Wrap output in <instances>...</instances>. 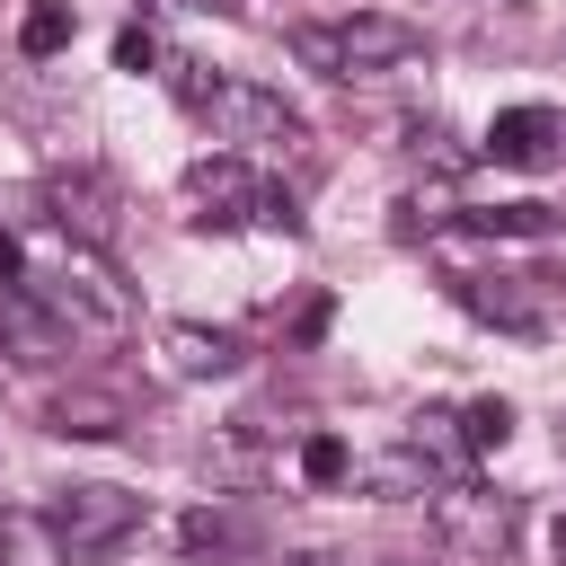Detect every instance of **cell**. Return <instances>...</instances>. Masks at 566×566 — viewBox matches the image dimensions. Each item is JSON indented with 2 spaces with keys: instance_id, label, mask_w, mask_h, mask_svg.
Listing matches in <instances>:
<instances>
[{
  "instance_id": "26",
  "label": "cell",
  "mask_w": 566,
  "mask_h": 566,
  "mask_svg": "<svg viewBox=\"0 0 566 566\" xmlns=\"http://www.w3.org/2000/svg\"><path fill=\"white\" fill-rule=\"evenodd\" d=\"M513 9H522V0H513Z\"/></svg>"
},
{
  "instance_id": "21",
  "label": "cell",
  "mask_w": 566,
  "mask_h": 566,
  "mask_svg": "<svg viewBox=\"0 0 566 566\" xmlns=\"http://www.w3.org/2000/svg\"><path fill=\"white\" fill-rule=\"evenodd\" d=\"M150 62H159L150 27H124V35H115V71H150Z\"/></svg>"
},
{
  "instance_id": "16",
  "label": "cell",
  "mask_w": 566,
  "mask_h": 566,
  "mask_svg": "<svg viewBox=\"0 0 566 566\" xmlns=\"http://www.w3.org/2000/svg\"><path fill=\"white\" fill-rule=\"evenodd\" d=\"M71 35H80V18H71L62 0H35V9L18 18V53H27V62H53Z\"/></svg>"
},
{
  "instance_id": "3",
  "label": "cell",
  "mask_w": 566,
  "mask_h": 566,
  "mask_svg": "<svg viewBox=\"0 0 566 566\" xmlns=\"http://www.w3.org/2000/svg\"><path fill=\"white\" fill-rule=\"evenodd\" d=\"M44 310L71 327V336H133V283L97 256V248H62V265L35 283Z\"/></svg>"
},
{
  "instance_id": "5",
  "label": "cell",
  "mask_w": 566,
  "mask_h": 566,
  "mask_svg": "<svg viewBox=\"0 0 566 566\" xmlns=\"http://www.w3.org/2000/svg\"><path fill=\"white\" fill-rule=\"evenodd\" d=\"M0 354L27 363V371H53V363L71 354V327H62V318L44 310V292L27 283L18 239H0Z\"/></svg>"
},
{
  "instance_id": "1",
  "label": "cell",
  "mask_w": 566,
  "mask_h": 566,
  "mask_svg": "<svg viewBox=\"0 0 566 566\" xmlns=\"http://www.w3.org/2000/svg\"><path fill=\"white\" fill-rule=\"evenodd\" d=\"M292 53L327 80H363V71H398L424 53V27L416 18H389V9H354L336 27H292Z\"/></svg>"
},
{
  "instance_id": "12",
  "label": "cell",
  "mask_w": 566,
  "mask_h": 566,
  "mask_svg": "<svg viewBox=\"0 0 566 566\" xmlns=\"http://www.w3.org/2000/svg\"><path fill=\"white\" fill-rule=\"evenodd\" d=\"M0 566H71L53 513H35V504H0Z\"/></svg>"
},
{
  "instance_id": "7",
  "label": "cell",
  "mask_w": 566,
  "mask_h": 566,
  "mask_svg": "<svg viewBox=\"0 0 566 566\" xmlns=\"http://www.w3.org/2000/svg\"><path fill=\"white\" fill-rule=\"evenodd\" d=\"M44 513H53L62 548H115V539H133V531H142V495H133V486H106V478L62 486Z\"/></svg>"
},
{
  "instance_id": "19",
  "label": "cell",
  "mask_w": 566,
  "mask_h": 566,
  "mask_svg": "<svg viewBox=\"0 0 566 566\" xmlns=\"http://www.w3.org/2000/svg\"><path fill=\"white\" fill-rule=\"evenodd\" d=\"M301 478H310V486H336V478H354V451H345L336 433H310V442H301Z\"/></svg>"
},
{
  "instance_id": "11",
  "label": "cell",
  "mask_w": 566,
  "mask_h": 566,
  "mask_svg": "<svg viewBox=\"0 0 566 566\" xmlns=\"http://www.w3.org/2000/svg\"><path fill=\"white\" fill-rule=\"evenodd\" d=\"M159 354H168V371H177V380H221V371H239V336L195 327V318L159 327Z\"/></svg>"
},
{
  "instance_id": "25",
  "label": "cell",
  "mask_w": 566,
  "mask_h": 566,
  "mask_svg": "<svg viewBox=\"0 0 566 566\" xmlns=\"http://www.w3.org/2000/svg\"><path fill=\"white\" fill-rule=\"evenodd\" d=\"M557 159H566V115H557Z\"/></svg>"
},
{
  "instance_id": "13",
  "label": "cell",
  "mask_w": 566,
  "mask_h": 566,
  "mask_svg": "<svg viewBox=\"0 0 566 566\" xmlns=\"http://www.w3.org/2000/svg\"><path fill=\"white\" fill-rule=\"evenodd\" d=\"M44 424L71 433V442H115V433H124V398H106V389H62V398L44 407Z\"/></svg>"
},
{
  "instance_id": "23",
  "label": "cell",
  "mask_w": 566,
  "mask_h": 566,
  "mask_svg": "<svg viewBox=\"0 0 566 566\" xmlns=\"http://www.w3.org/2000/svg\"><path fill=\"white\" fill-rule=\"evenodd\" d=\"M186 9H212V18H230V9H239V0H186Z\"/></svg>"
},
{
  "instance_id": "10",
  "label": "cell",
  "mask_w": 566,
  "mask_h": 566,
  "mask_svg": "<svg viewBox=\"0 0 566 566\" xmlns=\"http://www.w3.org/2000/svg\"><path fill=\"white\" fill-rule=\"evenodd\" d=\"M478 150H486L495 168H539V159H557V106H504Z\"/></svg>"
},
{
  "instance_id": "22",
  "label": "cell",
  "mask_w": 566,
  "mask_h": 566,
  "mask_svg": "<svg viewBox=\"0 0 566 566\" xmlns=\"http://www.w3.org/2000/svg\"><path fill=\"white\" fill-rule=\"evenodd\" d=\"M283 566H354V557H336V548H301V557H283Z\"/></svg>"
},
{
  "instance_id": "2",
  "label": "cell",
  "mask_w": 566,
  "mask_h": 566,
  "mask_svg": "<svg viewBox=\"0 0 566 566\" xmlns=\"http://www.w3.org/2000/svg\"><path fill=\"white\" fill-rule=\"evenodd\" d=\"M186 221H195V230H239V221H256V230H301L292 195L265 186L239 150H212V159L186 168Z\"/></svg>"
},
{
  "instance_id": "24",
  "label": "cell",
  "mask_w": 566,
  "mask_h": 566,
  "mask_svg": "<svg viewBox=\"0 0 566 566\" xmlns=\"http://www.w3.org/2000/svg\"><path fill=\"white\" fill-rule=\"evenodd\" d=\"M557 566H566V513H557Z\"/></svg>"
},
{
  "instance_id": "9",
  "label": "cell",
  "mask_w": 566,
  "mask_h": 566,
  "mask_svg": "<svg viewBox=\"0 0 566 566\" xmlns=\"http://www.w3.org/2000/svg\"><path fill=\"white\" fill-rule=\"evenodd\" d=\"M451 292H460L469 318H486L504 336H548V310L522 292V274H451Z\"/></svg>"
},
{
  "instance_id": "4",
  "label": "cell",
  "mask_w": 566,
  "mask_h": 566,
  "mask_svg": "<svg viewBox=\"0 0 566 566\" xmlns=\"http://www.w3.org/2000/svg\"><path fill=\"white\" fill-rule=\"evenodd\" d=\"M203 115V133L221 142V150H292V142H310V124H301V106H283V88H265V80H212V97L195 106Z\"/></svg>"
},
{
  "instance_id": "6",
  "label": "cell",
  "mask_w": 566,
  "mask_h": 566,
  "mask_svg": "<svg viewBox=\"0 0 566 566\" xmlns=\"http://www.w3.org/2000/svg\"><path fill=\"white\" fill-rule=\"evenodd\" d=\"M433 531L460 557H504L513 548V495H495L478 478H451V486H433Z\"/></svg>"
},
{
  "instance_id": "8",
  "label": "cell",
  "mask_w": 566,
  "mask_h": 566,
  "mask_svg": "<svg viewBox=\"0 0 566 566\" xmlns=\"http://www.w3.org/2000/svg\"><path fill=\"white\" fill-rule=\"evenodd\" d=\"M44 203H53V221H62V239L71 248H115V186L106 177H88V168H53L44 177Z\"/></svg>"
},
{
  "instance_id": "20",
  "label": "cell",
  "mask_w": 566,
  "mask_h": 566,
  "mask_svg": "<svg viewBox=\"0 0 566 566\" xmlns=\"http://www.w3.org/2000/svg\"><path fill=\"white\" fill-rule=\"evenodd\" d=\"M177 531H186V548H239V539H248V531H239V522H230L221 504H195V513H186Z\"/></svg>"
},
{
  "instance_id": "18",
  "label": "cell",
  "mask_w": 566,
  "mask_h": 566,
  "mask_svg": "<svg viewBox=\"0 0 566 566\" xmlns=\"http://www.w3.org/2000/svg\"><path fill=\"white\" fill-rule=\"evenodd\" d=\"M504 433H513V407H504V398H478V407H460V442H469V451H495Z\"/></svg>"
},
{
  "instance_id": "15",
  "label": "cell",
  "mask_w": 566,
  "mask_h": 566,
  "mask_svg": "<svg viewBox=\"0 0 566 566\" xmlns=\"http://www.w3.org/2000/svg\"><path fill=\"white\" fill-rule=\"evenodd\" d=\"M407 451H416L424 469H460V460H469V442H460V416H451V407H424V416L407 424Z\"/></svg>"
},
{
  "instance_id": "17",
  "label": "cell",
  "mask_w": 566,
  "mask_h": 566,
  "mask_svg": "<svg viewBox=\"0 0 566 566\" xmlns=\"http://www.w3.org/2000/svg\"><path fill=\"white\" fill-rule=\"evenodd\" d=\"M460 221H478V230H495V239H539V230H548L557 212L522 195V203H478V212H460Z\"/></svg>"
},
{
  "instance_id": "14",
  "label": "cell",
  "mask_w": 566,
  "mask_h": 566,
  "mask_svg": "<svg viewBox=\"0 0 566 566\" xmlns=\"http://www.w3.org/2000/svg\"><path fill=\"white\" fill-rule=\"evenodd\" d=\"M363 486L380 495V504H407V495H433V469L398 442V451H380V460H363Z\"/></svg>"
}]
</instances>
